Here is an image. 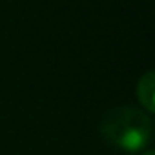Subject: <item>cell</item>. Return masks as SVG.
I'll return each mask as SVG.
<instances>
[{
	"label": "cell",
	"mask_w": 155,
	"mask_h": 155,
	"mask_svg": "<svg viewBox=\"0 0 155 155\" xmlns=\"http://www.w3.org/2000/svg\"><path fill=\"white\" fill-rule=\"evenodd\" d=\"M101 131L117 148L128 153H137L150 144L153 122L144 111L131 106H122L111 110L104 117Z\"/></svg>",
	"instance_id": "6da1fadb"
},
{
	"label": "cell",
	"mask_w": 155,
	"mask_h": 155,
	"mask_svg": "<svg viewBox=\"0 0 155 155\" xmlns=\"http://www.w3.org/2000/svg\"><path fill=\"white\" fill-rule=\"evenodd\" d=\"M137 99L140 101L142 108L148 113L155 111V73L153 71L144 73L140 79H139V84H137Z\"/></svg>",
	"instance_id": "7a4b0ae2"
},
{
	"label": "cell",
	"mask_w": 155,
	"mask_h": 155,
	"mask_svg": "<svg viewBox=\"0 0 155 155\" xmlns=\"http://www.w3.org/2000/svg\"><path fill=\"white\" fill-rule=\"evenodd\" d=\"M142 155H155V151H153V150H148V151H144Z\"/></svg>",
	"instance_id": "3957f363"
}]
</instances>
